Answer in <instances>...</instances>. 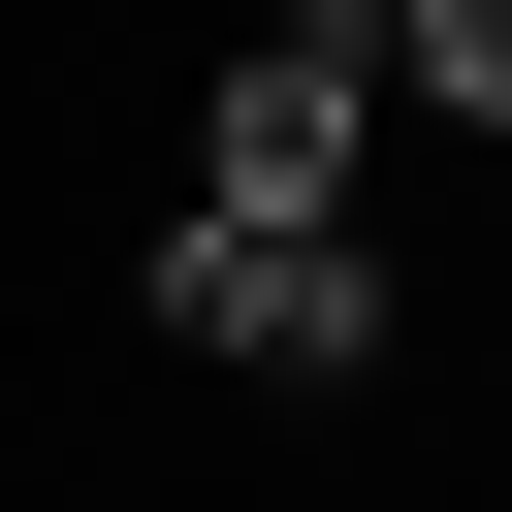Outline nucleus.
<instances>
[{"mask_svg": "<svg viewBox=\"0 0 512 512\" xmlns=\"http://www.w3.org/2000/svg\"><path fill=\"white\" fill-rule=\"evenodd\" d=\"M128 320H160L192 384H352V352H384V256H352V224H224V192H192V224L128 256Z\"/></svg>", "mask_w": 512, "mask_h": 512, "instance_id": "f257e3e1", "label": "nucleus"}, {"mask_svg": "<svg viewBox=\"0 0 512 512\" xmlns=\"http://www.w3.org/2000/svg\"><path fill=\"white\" fill-rule=\"evenodd\" d=\"M352 160H384V32H256L192 96V192L224 224H352Z\"/></svg>", "mask_w": 512, "mask_h": 512, "instance_id": "f03ea898", "label": "nucleus"}, {"mask_svg": "<svg viewBox=\"0 0 512 512\" xmlns=\"http://www.w3.org/2000/svg\"><path fill=\"white\" fill-rule=\"evenodd\" d=\"M384 96L416 128H512V0H384Z\"/></svg>", "mask_w": 512, "mask_h": 512, "instance_id": "7ed1b4c3", "label": "nucleus"}, {"mask_svg": "<svg viewBox=\"0 0 512 512\" xmlns=\"http://www.w3.org/2000/svg\"><path fill=\"white\" fill-rule=\"evenodd\" d=\"M288 32H384V0H288Z\"/></svg>", "mask_w": 512, "mask_h": 512, "instance_id": "20e7f679", "label": "nucleus"}]
</instances>
